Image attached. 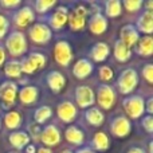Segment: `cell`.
I'll return each mask as SVG.
<instances>
[{
    "instance_id": "8",
    "label": "cell",
    "mask_w": 153,
    "mask_h": 153,
    "mask_svg": "<svg viewBox=\"0 0 153 153\" xmlns=\"http://www.w3.org/2000/svg\"><path fill=\"white\" fill-rule=\"evenodd\" d=\"M75 101L79 108H89L94 103V93L89 86H78L75 89Z\"/></svg>"
},
{
    "instance_id": "43",
    "label": "cell",
    "mask_w": 153,
    "mask_h": 153,
    "mask_svg": "<svg viewBox=\"0 0 153 153\" xmlns=\"http://www.w3.org/2000/svg\"><path fill=\"white\" fill-rule=\"evenodd\" d=\"M128 153H145L143 151V149H140V148H132V149H129V152Z\"/></svg>"
},
{
    "instance_id": "21",
    "label": "cell",
    "mask_w": 153,
    "mask_h": 153,
    "mask_svg": "<svg viewBox=\"0 0 153 153\" xmlns=\"http://www.w3.org/2000/svg\"><path fill=\"white\" fill-rule=\"evenodd\" d=\"M10 143L16 149H22L30 143V137L26 132H12L10 134Z\"/></svg>"
},
{
    "instance_id": "15",
    "label": "cell",
    "mask_w": 153,
    "mask_h": 153,
    "mask_svg": "<svg viewBox=\"0 0 153 153\" xmlns=\"http://www.w3.org/2000/svg\"><path fill=\"white\" fill-rule=\"evenodd\" d=\"M93 71V65L89 59H79L73 67V74L78 79L86 78L90 73Z\"/></svg>"
},
{
    "instance_id": "44",
    "label": "cell",
    "mask_w": 153,
    "mask_h": 153,
    "mask_svg": "<svg viewBox=\"0 0 153 153\" xmlns=\"http://www.w3.org/2000/svg\"><path fill=\"white\" fill-rule=\"evenodd\" d=\"M76 153H94V152H93L91 149H89V148H83V149H79Z\"/></svg>"
},
{
    "instance_id": "27",
    "label": "cell",
    "mask_w": 153,
    "mask_h": 153,
    "mask_svg": "<svg viewBox=\"0 0 153 153\" xmlns=\"http://www.w3.org/2000/svg\"><path fill=\"white\" fill-rule=\"evenodd\" d=\"M65 136H66L67 141H70L71 144H82L83 143V133L75 126L67 128Z\"/></svg>"
},
{
    "instance_id": "41",
    "label": "cell",
    "mask_w": 153,
    "mask_h": 153,
    "mask_svg": "<svg viewBox=\"0 0 153 153\" xmlns=\"http://www.w3.org/2000/svg\"><path fill=\"white\" fill-rule=\"evenodd\" d=\"M4 61H5V50L0 46V66L4 63Z\"/></svg>"
},
{
    "instance_id": "34",
    "label": "cell",
    "mask_w": 153,
    "mask_h": 153,
    "mask_svg": "<svg viewBox=\"0 0 153 153\" xmlns=\"http://www.w3.org/2000/svg\"><path fill=\"white\" fill-rule=\"evenodd\" d=\"M124 5L129 12H136V11H138L141 8L143 3L140 0H126V1H124Z\"/></svg>"
},
{
    "instance_id": "30",
    "label": "cell",
    "mask_w": 153,
    "mask_h": 153,
    "mask_svg": "<svg viewBox=\"0 0 153 153\" xmlns=\"http://www.w3.org/2000/svg\"><path fill=\"white\" fill-rule=\"evenodd\" d=\"M51 114H53V110H51L50 106H40V108L35 111L34 118L38 124H43V122H46L50 118Z\"/></svg>"
},
{
    "instance_id": "6",
    "label": "cell",
    "mask_w": 153,
    "mask_h": 153,
    "mask_svg": "<svg viewBox=\"0 0 153 153\" xmlns=\"http://www.w3.org/2000/svg\"><path fill=\"white\" fill-rule=\"evenodd\" d=\"M30 38L38 45H45L51 39V30L43 23H36L30 28Z\"/></svg>"
},
{
    "instance_id": "36",
    "label": "cell",
    "mask_w": 153,
    "mask_h": 153,
    "mask_svg": "<svg viewBox=\"0 0 153 153\" xmlns=\"http://www.w3.org/2000/svg\"><path fill=\"white\" fill-rule=\"evenodd\" d=\"M100 78L102 81H110L113 78V70L108 66H102L100 69Z\"/></svg>"
},
{
    "instance_id": "42",
    "label": "cell",
    "mask_w": 153,
    "mask_h": 153,
    "mask_svg": "<svg viewBox=\"0 0 153 153\" xmlns=\"http://www.w3.org/2000/svg\"><path fill=\"white\" fill-rule=\"evenodd\" d=\"M146 110H148V113H152L153 111V101H152V98H149L148 100V103H146Z\"/></svg>"
},
{
    "instance_id": "37",
    "label": "cell",
    "mask_w": 153,
    "mask_h": 153,
    "mask_svg": "<svg viewBox=\"0 0 153 153\" xmlns=\"http://www.w3.org/2000/svg\"><path fill=\"white\" fill-rule=\"evenodd\" d=\"M143 75H144V78L149 82V83H152L153 82V66L151 63H148L143 69Z\"/></svg>"
},
{
    "instance_id": "14",
    "label": "cell",
    "mask_w": 153,
    "mask_h": 153,
    "mask_svg": "<svg viewBox=\"0 0 153 153\" xmlns=\"http://www.w3.org/2000/svg\"><path fill=\"white\" fill-rule=\"evenodd\" d=\"M58 116L62 121L65 122H71L76 116V109L71 102L66 101V102H62L58 108Z\"/></svg>"
},
{
    "instance_id": "9",
    "label": "cell",
    "mask_w": 153,
    "mask_h": 153,
    "mask_svg": "<svg viewBox=\"0 0 153 153\" xmlns=\"http://www.w3.org/2000/svg\"><path fill=\"white\" fill-rule=\"evenodd\" d=\"M86 15H87V11L85 7H78L76 10H74L69 16V23L70 27L75 31L78 30H82L85 27V22H86Z\"/></svg>"
},
{
    "instance_id": "18",
    "label": "cell",
    "mask_w": 153,
    "mask_h": 153,
    "mask_svg": "<svg viewBox=\"0 0 153 153\" xmlns=\"http://www.w3.org/2000/svg\"><path fill=\"white\" fill-rule=\"evenodd\" d=\"M138 30L145 34H151L153 30V11L152 10H146L143 15L138 18L137 22Z\"/></svg>"
},
{
    "instance_id": "10",
    "label": "cell",
    "mask_w": 153,
    "mask_h": 153,
    "mask_svg": "<svg viewBox=\"0 0 153 153\" xmlns=\"http://www.w3.org/2000/svg\"><path fill=\"white\" fill-rule=\"evenodd\" d=\"M111 132L117 137H125L130 133V122L125 117H116L111 121Z\"/></svg>"
},
{
    "instance_id": "26",
    "label": "cell",
    "mask_w": 153,
    "mask_h": 153,
    "mask_svg": "<svg viewBox=\"0 0 153 153\" xmlns=\"http://www.w3.org/2000/svg\"><path fill=\"white\" fill-rule=\"evenodd\" d=\"M4 122L8 129H18L22 124V117L18 111H10V113L5 114Z\"/></svg>"
},
{
    "instance_id": "35",
    "label": "cell",
    "mask_w": 153,
    "mask_h": 153,
    "mask_svg": "<svg viewBox=\"0 0 153 153\" xmlns=\"http://www.w3.org/2000/svg\"><path fill=\"white\" fill-rule=\"evenodd\" d=\"M19 63H20V70L23 73H26V74H32V73L35 71V66L34 65L31 63V62H30V59L28 58H26V59H23V61L22 62H19Z\"/></svg>"
},
{
    "instance_id": "40",
    "label": "cell",
    "mask_w": 153,
    "mask_h": 153,
    "mask_svg": "<svg viewBox=\"0 0 153 153\" xmlns=\"http://www.w3.org/2000/svg\"><path fill=\"white\" fill-rule=\"evenodd\" d=\"M0 4H1L3 7H16V5L20 4V1H19V0H15V1H7V0H1V1H0Z\"/></svg>"
},
{
    "instance_id": "22",
    "label": "cell",
    "mask_w": 153,
    "mask_h": 153,
    "mask_svg": "<svg viewBox=\"0 0 153 153\" xmlns=\"http://www.w3.org/2000/svg\"><path fill=\"white\" fill-rule=\"evenodd\" d=\"M67 23V10L65 7H59L51 16V26L54 28H62Z\"/></svg>"
},
{
    "instance_id": "45",
    "label": "cell",
    "mask_w": 153,
    "mask_h": 153,
    "mask_svg": "<svg viewBox=\"0 0 153 153\" xmlns=\"http://www.w3.org/2000/svg\"><path fill=\"white\" fill-rule=\"evenodd\" d=\"M38 153H51V151L47 148H40L39 151H38Z\"/></svg>"
},
{
    "instance_id": "7",
    "label": "cell",
    "mask_w": 153,
    "mask_h": 153,
    "mask_svg": "<svg viewBox=\"0 0 153 153\" xmlns=\"http://www.w3.org/2000/svg\"><path fill=\"white\" fill-rule=\"evenodd\" d=\"M18 95V85L13 82H3L0 85V100L5 106H10L15 102V98Z\"/></svg>"
},
{
    "instance_id": "31",
    "label": "cell",
    "mask_w": 153,
    "mask_h": 153,
    "mask_svg": "<svg viewBox=\"0 0 153 153\" xmlns=\"http://www.w3.org/2000/svg\"><path fill=\"white\" fill-rule=\"evenodd\" d=\"M105 10H106L108 16L116 18V16H118L121 13V3L118 0H109L105 4Z\"/></svg>"
},
{
    "instance_id": "23",
    "label": "cell",
    "mask_w": 153,
    "mask_h": 153,
    "mask_svg": "<svg viewBox=\"0 0 153 153\" xmlns=\"http://www.w3.org/2000/svg\"><path fill=\"white\" fill-rule=\"evenodd\" d=\"M130 55H132L130 48L126 45H124L121 40H117L116 45H114V56L117 58V61L126 62L130 58Z\"/></svg>"
},
{
    "instance_id": "20",
    "label": "cell",
    "mask_w": 153,
    "mask_h": 153,
    "mask_svg": "<svg viewBox=\"0 0 153 153\" xmlns=\"http://www.w3.org/2000/svg\"><path fill=\"white\" fill-rule=\"evenodd\" d=\"M90 55H91V58L94 59L95 62L105 61V59L108 58V55H109V47H108V45H106V43H103V42L97 43V45H95L94 47L91 48V51H90Z\"/></svg>"
},
{
    "instance_id": "5",
    "label": "cell",
    "mask_w": 153,
    "mask_h": 153,
    "mask_svg": "<svg viewBox=\"0 0 153 153\" xmlns=\"http://www.w3.org/2000/svg\"><path fill=\"white\" fill-rule=\"evenodd\" d=\"M116 101V93L109 85H101L97 90V102L102 109H110Z\"/></svg>"
},
{
    "instance_id": "4",
    "label": "cell",
    "mask_w": 153,
    "mask_h": 153,
    "mask_svg": "<svg viewBox=\"0 0 153 153\" xmlns=\"http://www.w3.org/2000/svg\"><path fill=\"white\" fill-rule=\"evenodd\" d=\"M54 58L61 66H67L73 59V51L69 43L65 40L56 43L54 47Z\"/></svg>"
},
{
    "instance_id": "2",
    "label": "cell",
    "mask_w": 153,
    "mask_h": 153,
    "mask_svg": "<svg viewBox=\"0 0 153 153\" xmlns=\"http://www.w3.org/2000/svg\"><path fill=\"white\" fill-rule=\"evenodd\" d=\"M137 82H138L137 73L133 69H126L118 76L117 85H118V89L122 94H128L132 90H134V87L137 86Z\"/></svg>"
},
{
    "instance_id": "19",
    "label": "cell",
    "mask_w": 153,
    "mask_h": 153,
    "mask_svg": "<svg viewBox=\"0 0 153 153\" xmlns=\"http://www.w3.org/2000/svg\"><path fill=\"white\" fill-rule=\"evenodd\" d=\"M19 98L24 105H31L38 100V89L35 86H24L19 93Z\"/></svg>"
},
{
    "instance_id": "12",
    "label": "cell",
    "mask_w": 153,
    "mask_h": 153,
    "mask_svg": "<svg viewBox=\"0 0 153 153\" xmlns=\"http://www.w3.org/2000/svg\"><path fill=\"white\" fill-rule=\"evenodd\" d=\"M138 39H140V36H138V32L137 30L134 28L133 26H125L122 27L121 30V42L124 43V45H126L128 47H132V46H134L136 43L138 42Z\"/></svg>"
},
{
    "instance_id": "13",
    "label": "cell",
    "mask_w": 153,
    "mask_h": 153,
    "mask_svg": "<svg viewBox=\"0 0 153 153\" xmlns=\"http://www.w3.org/2000/svg\"><path fill=\"white\" fill-rule=\"evenodd\" d=\"M40 140L48 146L56 145L59 143V140H61V133H59V130L55 126L50 125L46 129H43L42 134H40Z\"/></svg>"
},
{
    "instance_id": "46",
    "label": "cell",
    "mask_w": 153,
    "mask_h": 153,
    "mask_svg": "<svg viewBox=\"0 0 153 153\" xmlns=\"http://www.w3.org/2000/svg\"><path fill=\"white\" fill-rule=\"evenodd\" d=\"M27 152H28V153H35V148L32 145H30L28 148H27Z\"/></svg>"
},
{
    "instance_id": "32",
    "label": "cell",
    "mask_w": 153,
    "mask_h": 153,
    "mask_svg": "<svg viewBox=\"0 0 153 153\" xmlns=\"http://www.w3.org/2000/svg\"><path fill=\"white\" fill-rule=\"evenodd\" d=\"M27 58L30 59V62L34 65L36 70L42 69V67L46 65V56L40 53H32V54H30V56H27Z\"/></svg>"
},
{
    "instance_id": "38",
    "label": "cell",
    "mask_w": 153,
    "mask_h": 153,
    "mask_svg": "<svg viewBox=\"0 0 153 153\" xmlns=\"http://www.w3.org/2000/svg\"><path fill=\"white\" fill-rule=\"evenodd\" d=\"M7 30H8V20L5 19V16L0 15V38H3L7 34Z\"/></svg>"
},
{
    "instance_id": "1",
    "label": "cell",
    "mask_w": 153,
    "mask_h": 153,
    "mask_svg": "<svg viewBox=\"0 0 153 153\" xmlns=\"http://www.w3.org/2000/svg\"><path fill=\"white\" fill-rule=\"evenodd\" d=\"M5 46H7L11 55H13V56L22 55V54H24V51L27 50L26 36H24L23 32H19V31L12 32V34L7 38Z\"/></svg>"
},
{
    "instance_id": "25",
    "label": "cell",
    "mask_w": 153,
    "mask_h": 153,
    "mask_svg": "<svg viewBox=\"0 0 153 153\" xmlns=\"http://www.w3.org/2000/svg\"><path fill=\"white\" fill-rule=\"evenodd\" d=\"M85 117H86L87 122L94 125V126H100L103 122V114L101 113L100 109H97V108L89 109V110L86 111V114H85Z\"/></svg>"
},
{
    "instance_id": "33",
    "label": "cell",
    "mask_w": 153,
    "mask_h": 153,
    "mask_svg": "<svg viewBox=\"0 0 153 153\" xmlns=\"http://www.w3.org/2000/svg\"><path fill=\"white\" fill-rule=\"evenodd\" d=\"M54 5H55V1H51V0H38V1L35 3V10H36L38 12L43 13V12H47Z\"/></svg>"
},
{
    "instance_id": "16",
    "label": "cell",
    "mask_w": 153,
    "mask_h": 153,
    "mask_svg": "<svg viewBox=\"0 0 153 153\" xmlns=\"http://www.w3.org/2000/svg\"><path fill=\"white\" fill-rule=\"evenodd\" d=\"M89 27H90V31H91L93 34L101 35L106 31V28H108V22H106V19L103 18L101 13H95V15L90 19Z\"/></svg>"
},
{
    "instance_id": "24",
    "label": "cell",
    "mask_w": 153,
    "mask_h": 153,
    "mask_svg": "<svg viewBox=\"0 0 153 153\" xmlns=\"http://www.w3.org/2000/svg\"><path fill=\"white\" fill-rule=\"evenodd\" d=\"M138 46H137V51L140 55L144 56H149L153 53V39L151 36H145L143 39H138Z\"/></svg>"
},
{
    "instance_id": "3",
    "label": "cell",
    "mask_w": 153,
    "mask_h": 153,
    "mask_svg": "<svg viewBox=\"0 0 153 153\" xmlns=\"http://www.w3.org/2000/svg\"><path fill=\"white\" fill-rule=\"evenodd\" d=\"M124 108L130 118H138L145 110V102L140 95H133L124 101Z\"/></svg>"
},
{
    "instance_id": "28",
    "label": "cell",
    "mask_w": 153,
    "mask_h": 153,
    "mask_svg": "<svg viewBox=\"0 0 153 153\" xmlns=\"http://www.w3.org/2000/svg\"><path fill=\"white\" fill-rule=\"evenodd\" d=\"M93 145L98 151H106L109 148V138L103 132L95 133L94 138H93Z\"/></svg>"
},
{
    "instance_id": "11",
    "label": "cell",
    "mask_w": 153,
    "mask_h": 153,
    "mask_svg": "<svg viewBox=\"0 0 153 153\" xmlns=\"http://www.w3.org/2000/svg\"><path fill=\"white\" fill-rule=\"evenodd\" d=\"M35 15L34 11L30 7H23L19 11H16V13L13 15V20H15V24L19 27H26L34 20Z\"/></svg>"
},
{
    "instance_id": "39",
    "label": "cell",
    "mask_w": 153,
    "mask_h": 153,
    "mask_svg": "<svg viewBox=\"0 0 153 153\" xmlns=\"http://www.w3.org/2000/svg\"><path fill=\"white\" fill-rule=\"evenodd\" d=\"M143 126L145 128V130L149 133L153 130V118L151 116H146L145 118H143Z\"/></svg>"
},
{
    "instance_id": "17",
    "label": "cell",
    "mask_w": 153,
    "mask_h": 153,
    "mask_svg": "<svg viewBox=\"0 0 153 153\" xmlns=\"http://www.w3.org/2000/svg\"><path fill=\"white\" fill-rule=\"evenodd\" d=\"M47 83L54 93H59L65 87L66 79H65V76L62 75L61 73L51 71V73H48V75H47Z\"/></svg>"
},
{
    "instance_id": "29",
    "label": "cell",
    "mask_w": 153,
    "mask_h": 153,
    "mask_svg": "<svg viewBox=\"0 0 153 153\" xmlns=\"http://www.w3.org/2000/svg\"><path fill=\"white\" fill-rule=\"evenodd\" d=\"M4 73H5V75L10 76V78H19L22 74L20 63H19L18 61H10L4 66Z\"/></svg>"
},
{
    "instance_id": "47",
    "label": "cell",
    "mask_w": 153,
    "mask_h": 153,
    "mask_svg": "<svg viewBox=\"0 0 153 153\" xmlns=\"http://www.w3.org/2000/svg\"><path fill=\"white\" fill-rule=\"evenodd\" d=\"M62 153H71V152H70V151H63Z\"/></svg>"
}]
</instances>
